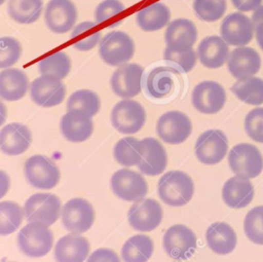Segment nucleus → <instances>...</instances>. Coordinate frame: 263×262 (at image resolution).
Instances as JSON below:
<instances>
[{
    "label": "nucleus",
    "mask_w": 263,
    "mask_h": 262,
    "mask_svg": "<svg viewBox=\"0 0 263 262\" xmlns=\"http://www.w3.org/2000/svg\"><path fill=\"white\" fill-rule=\"evenodd\" d=\"M146 112L137 101L124 99L118 102L111 111V123L121 134L133 135L145 124Z\"/></svg>",
    "instance_id": "nucleus-6"
},
{
    "label": "nucleus",
    "mask_w": 263,
    "mask_h": 262,
    "mask_svg": "<svg viewBox=\"0 0 263 262\" xmlns=\"http://www.w3.org/2000/svg\"><path fill=\"white\" fill-rule=\"evenodd\" d=\"M156 132L165 143L173 145L181 144L191 135V120L181 111H167L158 118Z\"/></svg>",
    "instance_id": "nucleus-9"
},
{
    "label": "nucleus",
    "mask_w": 263,
    "mask_h": 262,
    "mask_svg": "<svg viewBox=\"0 0 263 262\" xmlns=\"http://www.w3.org/2000/svg\"><path fill=\"white\" fill-rule=\"evenodd\" d=\"M166 46L188 48L197 40V29L194 23L187 18H177L167 25L164 34Z\"/></svg>",
    "instance_id": "nucleus-27"
},
{
    "label": "nucleus",
    "mask_w": 263,
    "mask_h": 262,
    "mask_svg": "<svg viewBox=\"0 0 263 262\" xmlns=\"http://www.w3.org/2000/svg\"><path fill=\"white\" fill-rule=\"evenodd\" d=\"M170 20V8L161 2H156L142 8L138 11L136 16L137 25L145 32L160 30L168 25Z\"/></svg>",
    "instance_id": "nucleus-30"
},
{
    "label": "nucleus",
    "mask_w": 263,
    "mask_h": 262,
    "mask_svg": "<svg viewBox=\"0 0 263 262\" xmlns=\"http://www.w3.org/2000/svg\"><path fill=\"white\" fill-rule=\"evenodd\" d=\"M95 210L84 198H72L62 210V223L72 233H83L93 224Z\"/></svg>",
    "instance_id": "nucleus-11"
},
{
    "label": "nucleus",
    "mask_w": 263,
    "mask_h": 262,
    "mask_svg": "<svg viewBox=\"0 0 263 262\" xmlns=\"http://www.w3.org/2000/svg\"><path fill=\"white\" fill-rule=\"evenodd\" d=\"M101 32L96 31L92 33H89L87 36H83V38L77 39V41H74L73 47L80 51H88L92 49L101 40Z\"/></svg>",
    "instance_id": "nucleus-44"
},
{
    "label": "nucleus",
    "mask_w": 263,
    "mask_h": 262,
    "mask_svg": "<svg viewBox=\"0 0 263 262\" xmlns=\"http://www.w3.org/2000/svg\"><path fill=\"white\" fill-rule=\"evenodd\" d=\"M143 156L138 163L139 170L148 176L160 175L167 164V155L162 144L154 138L141 140Z\"/></svg>",
    "instance_id": "nucleus-22"
},
{
    "label": "nucleus",
    "mask_w": 263,
    "mask_h": 262,
    "mask_svg": "<svg viewBox=\"0 0 263 262\" xmlns=\"http://www.w3.org/2000/svg\"><path fill=\"white\" fill-rule=\"evenodd\" d=\"M30 96L34 103L42 107L60 105L66 96V87L62 79L53 75H41L30 84Z\"/></svg>",
    "instance_id": "nucleus-14"
},
{
    "label": "nucleus",
    "mask_w": 263,
    "mask_h": 262,
    "mask_svg": "<svg viewBox=\"0 0 263 262\" xmlns=\"http://www.w3.org/2000/svg\"><path fill=\"white\" fill-rule=\"evenodd\" d=\"M193 9L200 20L215 22L224 15L226 0H194Z\"/></svg>",
    "instance_id": "nucleus-40"
},
{
    "label": "nucleus",
    "mask_w": 263,
    "mask_h": 262,
    "mask_svg": "<svg viewBox=\"0 0 263 262\" xmlns=\"http://www.w3.org/2000/svg\"><path fill=\"white\" fill-rule=\"evenodd\" d=\"M22 55L21 42L10 36L0 37V69L13 66Z\"/></svg>",
    "instance_id": "nucleus-41"
},
{
    "label": "nucleus",
    "mask_w": 263,
    "mask_h": 262,
    "mask_svg": "<svg viewBox=\"0 0 263 262\" xmlns=\"http://www.w3.org/2000/svg\"><path fill=\"white\" fill-rule=\"evenodd\" d=\"M261 67V58L252 47L238 46L234 48L227 60L230 74L237 80L254 76Z\"/></svg>",
    "instance_id": "nucleus-19"
},
{
    "label": "nucleus",
    "mask_w": 263,
    "mask_h": 262,
    "mask_svg": "<svg viewBox=\"0 0 263 262\" xmlns=\"http://www.w3.org/2000/svg\"><path fill=\"white\" fill-rule=\"evenodd\" d=\"M191 102L193 107L203 114L218 113L226 102L224 87L212 80H206L196 84L192 90Z\"/></svg>",
    "instance_id": "nucleus-12"
},
{
    "label": "nucleus",
    "mask_w": 263,
    "mask_h": 262,
    "mask_svg": "<svg viewBox=\"0 0 263 262\" xmlns=\"http://www.w3.org/2000/svg\"><path fill=\"white\" fill-rule=\"evenodd\" d=\"M197 58L209 69H217L227 62L230 54L229 45L219 36L203 38L197 47Z\"/></svg>",
    "instance_id": "nucleus-25"
},
{
    "label": "nucleus",
    "mask_w": 263,
    "mask_h": 262,
    "mask_svg": "<svg viewBox=\"0 0 263 262\" xmlns=\"http://www.w3.org/2000/svg\"><path fill=\"white\" fill-rule=\"evenodd\" d=\"M71 70V60L64 51L54 52L38 63V71L41 75H53L59 79L65 78Z\"/></svg>",
    "instance_id": "nucleus-38"
},
{
    "label": "nucleus",
    "mask_w": 263,
    "mask_h": 262,
    "mask_svg": "<svg viewBox=\"0 0 263 262\" xmlns=\"http://www.w3.org/2000/svg\"><path fill=\"white\" fill-rule=\"evenodd\" d=\"M263 0H231L232 4L240 11H252L262 4Z\"/></svg>",
    "instance_id": "nucleus-46"
},
{
    "label": "nucleus",
    "mask_w": 263,
    "mask_h": 262,
    "mask_svg": "<svg viewBox=\"0 0 263 262\" xmlns=\"http://www.w3.org/2000/svg\"><path fill=\"white\" fill-rule=\"evenodd\" d=\"M243 230L251 241L263 245V205L255 207L248 212L243 220Z\"/></svg>",
    "instance_id": "nucleus-39"
},
{
    "label": "nucleus",
    "mask_w": 263,
    "mask_h": 262,
    "mask_svg": "<svg viewBox=\"0 0 263 262\" xmlns=\"http://www.w3.org/2000/svg\"><path fill=\"white\" fill-rule=\"evenodd\" d=\"M42 0H8L7 12L16 23L28 25L36 22L42 12Z\"/></svg>",
    "instance_id": "nucleus-32"
},
{
    "label": "nucleus",
    "mask_w": 263,
    "mask_h": 262,
    "mask_svg": "<svg viewBox=\"0 0 263 262\" xmlns=\"http://www.w3.org/2000/svg\"><path fill=\"white\" fill-rule=\"evenodd\" d=\"M86 262H120V259L113 250L101 248L93 251Z\"/></svg>",
    "instance_id": "nucleus-45"
},
{
    "label": "nucleus",
    "mask_w": 263,
    "mask_h": 262,
    "mask_svg": "<svg viewBox=\"0 0 263 262\" xmlns=\"http://www.w3.org/2000/svg\"><path fill=\"white\" fill-rule=\"evenodd\" d=\"M29 89V78L26 73L16 68H7L0 72V98L14 102L18 101Z\"/></svg>",
    "instance_id": "nucleus-26"
},
{
    "label": "nucleus",
    "mask_w": 263,
    "mask_h": 262,
    "mask_svg": "<svg viewBox=\"0 0 263 262\" xmlns=\"http://www.w3.org/2000/svg\"><path fill=\"white\" fill-rule=\"evenodd\" d=\"M129 225L138 231H152L162 220V209L152 198H141L134 202L127 213Z\"/></svg>",
    "instance_id": "nucleus-16"
},
{
    "label": "nucleus",
    "mask_w": 263,
    "mask_h": 262,
    "mask_svg": "<svg viewBox=\"0 0 263 262\" xmlns=\"http://www.w3.org/2000/svg\"><path fill=\"white\" fill-rule=\"evenodd\" d=\"M101 107L99 96L89 89H79L74 91L67 101V110H77L92 117Z\"/></svg>",
    "instance_id": "nucleus-36"
},
{
    "label": "nucleus",
    "mask_w": 263,
    "mask_h": 262,
    "mask_svg": "<svg viewBox=\"0 0 263 262\" xmlns=\"http://www.w3.org/2000/svg\"><path fill=\"white\" fill-rule=\"evenodd\" d=\"M10 186V179L9 176L0 170V199L7 193Z\"/></svg>",
    "instance_id": "nucleus-48"
},
{
    "label": "nucleus",
    "mask_w": 263,
    "mask_h": 262,
    "mask_svg": "<svg viewBox=\"0 0 263 262\" xmlns=\"http://www.w3.org/2000/svg\"><path fill=\"white\" fill-rule=\"evenodd\" d=\"M135 53V42L127 33L112 31L100 41L99 54L109 66H120L127 63Z\"/></svg>",
    "instance_id": "nucleus-3"
},
{
    "label": "nucleus",
    "mask_w": 263,
    "mask_h": 262,
    "mask_svg": "<svg viewBox=\"0 0 263 262\" xmlns=\"http://www.w3.org/2000/svg\"><path fill=\"white\" fill-rule=\"evenodd\" d=\"M89 253L88 240L78 233L61 237L54 247L57 262H83Z\"/></svg>",
    "instance_id": "nucleus-24"
},
{
    "label": "nucleus",
    "mask_w": 263,
    "mask_h": 262,
    "mask_svg": "<svg viewBox=\"0 0 263 262\" xmlns=\"http://www.w3.org/2000/svg\"><path fill=\"white\" fill-rule=\"evenodd\" d=\"M228 140L220 129H209L196 140L194 151L197 159L204 164H216L226 155Z\"/></svg>",
    "instance_id": "nucleus-13"
},
{
    "label": "nucleus",
    "mask_w": 263,
    "mask_h": 262,
    "mask_svg": "<svg viewBox=\"0 0 263 262\" xmlns=\"http://www.w3.org/2000/svg\"><path fill=\"white\" fill-rule=\"evenodd\" d=\"M250 20H251L254 28H256L258 25L263 23V5H260L258 8H256L254 10Z\"/></svg>",
    "instance_id": "nucleus-49"
},
{
    "label": "nucleus",
    "mask_w": 263,
    "mask_h": 262,
    "mask_svg": "<svg viewBox=\"0 0 263 262\" xmlns=\"http://www.w3.org/2000/svg\"><path fill=\"white\" fill-rule=\"evenodd\" d=\"M255 28L251 20L240 12L225 16L220 25L221 38L233 46H246L254 37Z\"/></svg>",
    "instance_id": "nucleus-18"
},
{
    "label": "nucleus",
    "mask_w": 263,
    "mask_h": 262,
    "mask_svg": "<svg viewBox=\"0 0 263 262\" xmlns=\"http://www.w3.org/2000/svg\"><path fill=\"white\" fill-rule=\"evenodd\" d=\"M31 142V130L23 123L12 122L0 130V150L6 155L12 156L24 153Z\"/></svg>",
    "instance_id": "nucleus-20"
},
{
    "label": "nucleus",
    "mask_w": 263,
    "mask_h": 262,
    "mask_svg": "<svg viewBox=\"0 0 263 262\" xmlns=\"http://www.w3.org/2000/svg\"><path fill=\"white\" fill-rule=\"evenodd\" d=\"M154 250L152 239L145 234H136L129 237L121 249L124 262H147Z\"/></svg>",
    "instance_id": "nucleus-31"
},
{
    "label": "nucleus",
    "mask_w": 263,
    "mask_h": 262,
    "mask_svg": "<svg viewBox=\"0 0 263 262\" xmlns=\"http://www.w3.org/2000/svg\"><path fill=\"white\" fill-rule=\"evenodd\" d=\"M53 234L48 226L29 222L17 234L18 249L28 257L40 258L45 256L52 248Z\"/></svg>",
    "instance_id": "nucleus-2"
},
{
    "label": "nucleus",
    "mask_w": 263,
    "mask_h": 262,
    "mask_svg": "<svg viewBox=\"0 0 263 262\" xmlns=\"http://www.w3.org/2000/svg\"><path fill=\"white\" fill-rule=\"evenodd\" d=\"M144 69L138 64H122L112 74L110 84L112 91L122 98L130 99L141 91Z\"/></svg>",
    "instance_id": "nucleus-17"
},
{
    "label": "nucleus",
    "mask_w": 263,
    "mask_h": 262,
    "mask_svg": "<svg viewBox=\"0 0 263 262\" xmlns=\"http://www.w3.org/2000/svg\"><path fill=\"white\" fill-rule=\"evenodd\" d=\"M163 60L170 66V68L177 70L178 72L187 73L193 69L197 61V53L193 47L179 48L165 46Z\"/></svg>",
    "instance_id": "nucleus-35"
},
{
    "label": "nucleus",
    "mask_w": 263,
    "mask_h": 262,
    "mask_svg": "<svg viewBox=\"0 0 263 262\" xmlns=\"http://www.w3.org/2000/svg\"><path fill=\"white\" fill-rule=\"evenodd\" d=\"M254 187L247 177L236 175L228 179L222 188L224 202L232 209H242L251 203Z\"/></svg>",
    "instance_id": "nucleus-23"
},
{
    "label": "nucleus",
    "mask_w": 263,
    "mask_h": 262,
    "mask_svg": "<svg viewBox=\"0 0 263 262\" xmlns=\"http://www.w3.org/2000/svg\"><path fill=\"white\" fill-rule=\"evenodd\" d=\"M245 129L247 135L258 143H263V108L252 109L246 116Z\"/></svg>",
    "instance_id": "nucleus-42"
},
{
    "label": "nucleus",
    "mask_w": 263,
    "mask_h": 262,
    "mask_svg": "<svg viewBox=\"0 0 263 262\" xmlns=\"http://www.w3.org/2000/svg\"><path fill=\"white\" fill-rule=\"evenodd\" d=\"M27 181L35 188L51 189L60 181L61 173L57 164L47 156L33 155L24 165Z\"/></svg>",
    "instance_id": "nucleus-7"
},
{
    "label": "nucleus",
    "mask_w": 263,
    "mask_h": 262,
    "mask_svg": "<svg viewBox=\"0 0 263 262\" xmlns=\"http://www.w3.org/2000/svg\"><path fill=\"white\" fill-rule=\"evenodd\" d=\"M6 116H7L6 106L4 105V103H2V102L0 101V126L5 122Z\"/></svg>",
    "instance_id": "nucleus-51"
},
{
    "label": "nucleus",
    "mask_w": 263,
    "mask_h": 262,
    "mask_svg": "<svg viewBox=\"0 0 263 262\" xmlns=\"http://www.w3.org/2000/svg\"><path fill=\"white\" fill-rule=\"evenodd\" d=\"M97 26V23L95 22H82V23H80V24H78L74 29H73V31H72V34H71V36H70V38L71 39H75L76 37H79V36H81L84 32H86L87 30H89V29H92V28H95Z\"/></svg>",
    "instance_id": "nucleus-47"
},
{
    "label": "nucleus",
    "mask_w": 263,
    "mask_h": 262,
    "mask_svg": "<svg viewBox=\"0 0 263 262\" xmlns=\"http://www.w3.org/2000/svg\"><path fill=\"white\" fill-rule=\"evenodd\" d=\"M60 126L63 136L73 143L87 140L93 132L91 117L77 110L68 111L62 117Z\"/></svg>",
    "instance_id": "nucleus-21"
},
{
    "label": "nucleus",
    "mask_w": 263,
    "mask_h": 262,
    "mask_svg": "<svg viewBox=\"0 0 263 262\" xmlns=\"http://www.w3.org/2000/svg\"><path fill=\"white\" fill-rule=\"evenodd\" d=\"M157 192L164 203L181 207L192 198L194 184L188 174L182 171H170L159 179Z\"/></svg>",
    "instance_id": "nucleus-1"
},
{
    "label": "nucleus",
    "mask_w": 263,
    "mask_h": 262,
    "mask_svg": "<svg viewBox=\"0 0 263 262\" xmlns=\"http://www.w3.org/2000/svg\"><path fill=\"white\" fill-rule=\"evenodd\" d=\"M196 235L187 226L176 224L171 226L163 235L165 253L176 260H187L196 251Z\"/></svg>",
    "instance_id": "nucleus-8"
},
{
    "label": "nucleus",
    "mask_w": 263,
    "mask_h": 262,
    "mask_svg": "<svg viewBox=\"0 0 263 262\" xmlns=\"http://www.w3.org/2000/svg\"><path fill=\"white\" fill-rule=\"evenodd\" d=\"M5 2V0H0V5H2Z\"/></svg>",
    "instance_id": "nucleus-52"
},
{
    "label": "nucleus",
    "mask_w": 263,
    "mask_h": 262,
    "mask_svg": "<svg viewBox=\"0 0 263 262\" xmlns=\"http://www.w3.org/2000/svg\"><path fill=\"white\" fill-rule=\"evenodd\" d=\"M124 10V5L119 0H103L96 7L95 20L97 24L106 22Z\"/></svg>",
    "instance_id": "nucleus-43"
},
{
    "label": "nucleus",
    "mask_w": 263,
    "mask_h": 262,
    "mask_svg": "<svg viewBox=\"0 0 263 262\" xmlns=\"http://www.w3.org/2000/svg\"><path fill=\"white\" fill-rule=\"evenodd\" d=\"M111 189L122 200L137 201L147 194L148 184L139 173L128 169H121L111 177Z\"/></svg>",
    "instance_id": "nucleus-10"
},
{
    "label": "nucleus",
    "mask_w": 263,
    "mask_h": 262,
    "mask_svg": "<svg viewBox=\"0 0 263 262\" xmlns=\"http://www.w3.org/2000/svg\"><path fill=\"white\" fill-rule=\"evenodd\" d=\"M228 164L235 175L252 179L261 174L263 156L255 145L239 143L231 148L228 154Z\"/></svg>",
    "instance_id": "nucleus-4"
},
{
    "label": "nucleus",
    "mask_w": 263,
    "mask_h": 262,
    "mask_svg": "<svg viewBox=\"0 0 263 262\" xmlns=\"http://www.w3.org/2000/svg\"><path fill=\"white\" fill-rule=\"evenodd\" d=\"M24 214L28 222L50 226L60 217L61 200L52 193H35L26 200Z\"/></svg>",
    "instance_id": "nucleus-5"
},
{
    "label": "nucleus",
    "mask_w": 263,
    "mask_h": 262,
    "mask_svg": "<svg viewBox=\"0 0 263 262\" xmlns=\"http://www.w3.org/2000/svg\"><path fill=\"white\" fill-rule=\"evenodd\" d=\"M113 154L116 161L123 166L138 165L143 156L142 142L134 137L122 138L115 144Z\"/></svg>",
    "instance_id": "nucleus-33"
},
{
    "label": "nucleus",
    "mask_w": 263,
    "mask_h": 262,
    "mask_svg": "<svg viewBox=\"0 0 263 262\" xmlns=\"http://www.w3.org/2000/svg\"><path fill=\"white\" fill-rule=\"evenodd\" d=\"M231 91L242 102L250 105L263 104V79L249 77L237 80L231 86Z\"/></svg>",
    "instance_id": "nucleus-34"
},
{
    "label": "nucleus",
    "mask_w": 263,
    "mask_h": 262,
    "mask_svg": "<svg viewBox=\"0 0 263 262\" xmlns=\"http://www.w3.org/2000/svg\"><path fill=\"white\" fill-rule=\"evenodd\" d=\"M175 88L174 70L168 67H156L147 75L145 89L154 99L167 97Z\"/></svg>",
    "instance_id": "nucleus-29"
},
{
    "label": "nucleus",
    "mask_w": 263,
    "mask_h": 262,
    "mask_svg": "<svg viewBox=\"0 0 263 262\" xmlns=\"http://www.w3.org/2000/svg\"><path fill=\"white\" fill-rule=\"evenodd\" d=\"M255 33H256V39L257 42L259 44V46L261 47V49L263 50V23L258 25L255 28Z\"/></svg>",
    "instance_id": "nucleus-50"
},
{
    "label": "nucleus",
    "mask_w": 263,
    "mask_h": 262,
    "mask_svg": "<svg viewBox=\"0 0 263 262\" xmlns=\"http://www.w3.org/2000/svg\"><path fill=\"white\" fill-rule=\"evenodd\" d=\"M77 17V8L71 0H49L46 4L44 22L53 33L69 32L74 27Z\"/></svg>",
    "instance_id": "nucleus-15"
},
{
    "label": "nucleus",
    "mask_w": 263,
    "mask_h": 262,
    "mask_svg": "<svg viewBox=\"0 0 263 262\" xmlns=\"http://www.w3.org/2000/svg\"><path fill=\"white\" fill-rule=\"evenodd\" d=\"M205 239L210 249L219 255L231 253L237 241L233 228L225 222H215L211 224L206 229Z\"/></svg>",
    "instance_id": "nucleus-28"
},
{
    "label": "nucleus",
    "mask_w": 263,
    "mask_h": 262,
    "mask_svg": "<svg viewBox=\"0 0 263 262\" xmlns=\"http://www.w3.org/2000/svg\"><path fill=\"white\" fill-rule=\"evenodd\" d=\"M24 210L14 201H0V235L16 231L23 222Z\"/></svg>",
    "instance_id": "nucleus-37"
}]
</instances>
